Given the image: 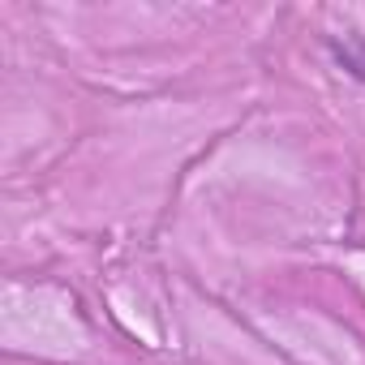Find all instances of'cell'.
<instances>
[{
  "label": "cell",
  "mask_w": 365,
  "mask_h": 365,
  "mask_svg": "<svg viewBox=\"0 0 365 365\" xmlns=\"http://www.w3.org/2000/svg\"><path fill=\"white\" fill-rule=\"evenodd\" d=\"M327 48H331L335 65H339V69H344L348 78L365 82V35H344V39H327Z\"/></svg>",
  "instance_id": "cell-1"
}]
</instances>
